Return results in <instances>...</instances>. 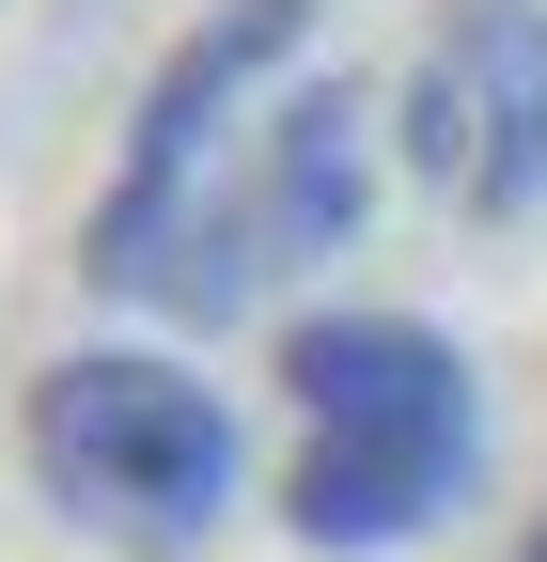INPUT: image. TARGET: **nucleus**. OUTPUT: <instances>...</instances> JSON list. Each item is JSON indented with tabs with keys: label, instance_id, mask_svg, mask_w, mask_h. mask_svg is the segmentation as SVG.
<instances>
[{
	"label": "nucleus",
	"instance_id": "obj_5",
	"mask_svg": "<svg viewBox=\"0 0 547 562\" xmlns=\"http://www.w3.org/2000/svg\"><path fill=\"white\" fill-rule=\"evenodd\" d=\"M454 94H469V203L485 220H532L547 203V0H438Z\"/></svg>",
	"mask_w": 547,
	"mask_h": 562
},
{
	"label": "nucleus",
	"instance_id": "obj_7",
	"mask_svg": "<svg viewBox=\"0 0 547 562\" xmlns=\"http://www.w3.org/2000/svg\"><path fill=\"white\" fill-rule=\"evenodd\" d=\"M532 562H547V531H532Z\"/></svg>",
	"mask_w": 547,
	"mask_h": 562
},
{
	"label": "nucleus",
	"instance_id": "obj_1",
	"mask_svg": "<svg viewBox=\"0 0 547 562\" xmlns=\"http://www.w3.org/2000/svg\"><path fill=\"white\" fill-rule=\"evenodd\" d=\"M282 391H298V484H282V516L298 547H406V531H438L454 516V484H469V360L438 328H406V313H298L282 328Z\"/></svg>",
	"mask_w": 547,
	"mask_h": 562
},
{
	"label": "nucleus",
	"instance_id": "obj_6",
	"mask_svg": "<svg viewBox=\"0 0 547 562\" xmlns=\"http://www.w3.org/2000/svg\"><path fill=\"white\" fill-rule=\"evenodd\" d=\"M406 157H423L438 188H469V94H454L438 47H423V79H406Z\"/></svg>",
	"mask_w": 547,
	"mask_h": 562
},
{
	"label": "nucleus",
	"instance_id": "obj_2",
	"mask_svg": "<svg viewBox=\"0 0 547 562\" xmlns=\"http://www.w3.org/2000/svg\"><path fill=\"white\" fill-rule=\"evenodd\" d=\"M32 469H47L63 516H94L125 547H188L235 501V406L203 375H172V360L94 344V360H47L32 375Z\"/></svg>",
	"mask_w": 547,
	"mask_h": 562
},
{
	"label": "nucleus",
	"instance_id": "obj_4",
	"mask_svg": "<svg viewBox=\"0 0 547 562\" xmlns=\"http://www.w3.org/2000/svg\"><path fill=\"white\" fill-rule=\"evenodd\" d=\"M220 203H235L250 266H328V250L376 220V140H360V94H345V79H298V94H282V125L250 140V172H235Z\"/></svg>",
	"mask_w": 547,
	"mask_h": 562
},
{
	"label": "nucleus",
	"instance_id": "obj_3",
	"mask_svg": "<svg viewBox=\"0 0 547 562\" xmlns=\"http://www.w3.org/2000/svg\"><path fill=\"white\" fill-rule=\"evenodd\" d=\"M313 16L328 0H220L172 63H157V94H142V125H125V172H110V203H94V235H79V281H142L157 266V235L203 203V140L235 125V94L250 79H282V63L313 47Z\"/></svg>",
	"mask_w": 547,
	"mask_h": 562
}]
</instances>
